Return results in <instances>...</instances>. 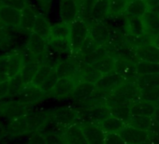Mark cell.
<instances>
[{
    "label": "cell",
    "mask_w": 159,
    "mask_h": 144,
    "mask_svg": "<svg viewBox=\"0 0 159 144\" xmlns=\"http://www.w3.org/2000/svg\"><path fill=\"white\" fill-rule=\"evenodd\" d=\"M48 120V110H32L25 115L8 121L6 127L10 137H19L40 132Z\"/></svg>",
    "instance_id": "obj_1"
},
{
    "label": "cell",
    "mask_w": 159,
    "mask_h": 144,
    "mask_svg": "<svg viewBox=\"0 0 159 144\" xmlns=\"http://www.w3.org/2000/svg\"><path fill=\"white\" fill-rule=\"evenodd\" d=\"M139 89L137 83L125 81L120 86H118L113 92H111L107 98V105L111 107L116 104L129 103L138 99Z\"/></svg>",
    "instance_id": "obj_2"
},
{
    "label": "cell",
    "mask_w": 159,
    "mask_h": 144,
    "mask_svg": "<svg viewBox=\"0 0 159 144\" xmlns=\"http://www.w3.org/2000/svg\"><path fill=\"white\" fill-rule=\"evenodd\" d=\"M48 120L65 132L67 127L78 124L79 111L73 106L50 110H48Z\"/></svg>",
    "instance_id": "obj_3"
},
{
    "label": "cell",
    "mask_w": 159,
    "mask_h": 144,
    "mask_svg": "<svg viewBox=\"0 0 159 144\" xmlns=\"http://www.w3.org/2000/svg\"><path fill=\"white\" fill-rule=\"evenodd\" d=\"M49 47V39L35 33H31L28 36L25 43L26 55L29 56L28 61H36L42 64L43 56Z\"/></svg>",
    "instance_id": "obj_4"
},
{
    "label": "cell",
    "mask_w": 159,
    "mask_h": 144,
    "mask_svg": "<svg viewBox=\"0 0 159 144\" xmlns=\"http://www.w3.org/2000/svg\"><path fill=\"white\" fill-rule=\"evenodd\" d=\"M33 107L18 99L0 101V118L8 121L21 117L32 111Z\"/></svg>",
    "instance_id": "obj_5"
},
{
    "label": "cell",
    "mask_w": 159,
    "mask_h": 144,
    "mask_svg": "<svg viewBox=\"0 0 159 144\" xmlns=\"http://www.w3.org/2000/svg\"><path fill=\"white\" fill-rule=\"evenodd\" d=\"M89 35H90L89 25L85 21L82 19H78L70 25L69 40L72 46L73 54L78 52L80 47L86 40Z\"/></svg>",
    "instance_id": "obj_6"
},
{
    "label": "cell",
    "mask_w": 159,
    "mask_h": 144,
    "mask_svg": "<svg viewBox=\"0 0 159 144\" xmlns=\"http://www.w3.org/2000/svg\"><path fill=\"white\" fill-rule=\"evenodd\" d=\"M78 111H79L78 124H84L89 122L99 124L101 121L111 116L110 107L106 104L99 105L84 110H78Z\"/></svg>",
    "instance_id": "obj_7"
},
{
    "label": "cell",
    "mask_w": 159,
    "mask_h": 144,
    "mask_svg": "<svg viewBox=\"0 0 159 144\" xmlns=\"http://www.w3.org/2000/svg\"><path fill=\"white\" fill-rule=\"evenodd\" d=\"M47 97H49V96L41 87H39V86H36L33 84H29V85L25 86L22 90V92L15 97H16V99H18L27 105L34 107L35 105L42 102Z\"/></svg>",
    "instance_id": "obj_8"
},
{
    "label": "cell",
    "mask_w": 159,
    "mask_h": 144,
    "mask_svg": "<svg viewBox=\"0 0 159 144\" xmlns=\"http://www.w3.org/2000/svg\"><path fill=\"white\" fill-rule=\"evenodd\" d=\"M82 61L74 54L70 57L62 60L55 67V72L59 79L61 78H75L78 74Z\"/></svg>",
    "instance_id": "obj_9"
},
{
    "label": "cell",
    "mask_w": 159,
    "mask_h": 144,
    "mask_svg": "<svg viewBox=\"0 0 159 144\" xmlns=\"http://www.w3.org/2000/svg\"><path fill=\"white\" fill-rule=\"evenodd\" d=\"M10 64L8 70V80H13L20 75L25 65L28 61L26 59V53L19 49L10 52Z\"/></svg>",
    "instance_id": "obj_10"
},
{
    "label": "cell",
    "mask_w": 159,
    "mask_h": 144,
    "mask_svg": "<svg viewBox=\"0 0 159 144\" xmlns=\"http://www.w3.org/2000/svg\"><path fill=\"white\" fill-rule=\"evenodd\" d=\"M22 18V11L0 5V24L6 27L18 29Z\"/></svg>",
    "instance_id": "obj_11"
},
{
    "label": "cell",
    "mask_w": 159,
    "mask_h": 144,
    "mask_svg": "<svg viewBox=\"0 0 159 144\" xmlns=\"http://www.w3.org/2000/svg\"><path fill=\"white\" fill-rule=\"evenodd\" d=\"M80 16V8L78 0H61L60 1V18L62 22L71 25Z\"/></svg>",
    "instance_id": "obj_12"
},
{
    "label": "cell",
    "mask_w": 159,
    "mask_h": 144,
    "mask_svg": "<svg viewBox=\"0 0 159 144\" xmlns=\"http://www.w3.org/2000/svg\"><path fill=\"white\" fill-rule=\"evenodd\" d=\"M80 124L82 126L88 144H105L106 133L102 130L99 124L89 122Z\"/></svg>",
    "instance_id": "obj_13"
},
{
    "label": "cell",
    "mask_w": 159,
    "mask_h": 144,
    "mask_svg": "<svg viewBox=\"0 0 159 144\" xmlns=\"http://www.w3.org/2000/svg\"><path fill=\"white\" fill-rule=\"evenodd\" d=\"M86 23L89 25L90 36L99 46H104L111 40L110 30L105 22L89 21Z\"/></svg>",
    "instance_id": "obj_14"
},
{
    "label": "cell",
    "mask_w": 159,
    "mask_h": 144,
    "mask_svg": "<svg viewBox=\"0 0 159 144\" xmlns=\"http://www.w3.org/2000/svg\"><path fill=\"white\" fill-rule=\"evenodd\" d=\"M78 83L74 78H61L57 81L50 96L55 98L70 97Z\"/></svg>",
    "instance_id": "obj_15"
},
{
    "label": "cell",
    "mask_w": 159,
    "mask_h": 144,
    "mask_svg": "<svg viewBox=\"0 0 159 144\" xmlns=\"http://www.w3.org/2000/svg\"><path fill=\"white\" fill-rule=\"evenodd\" d=\"M114 71L119 75H121L125 81L137 83V79L139 77L136 64L132 61L119 58L115 62V69Z\"/></svg>",
    "instance_id": "obj_16"
},
{
    "label": "cell",
    "mask_w": 159,
    "mask_h": 144,
    "mask_svg": "<svg viewBox=\"0 0 159 144\" xmlns=\"http://www.w3.org/2000/svg\"><path fill=\"white\" fill-rule=\"evenodd\" d=\"M119 134L126 142V144H145L148 142L149 133L147 131L139 130L126 124Z\"/></svg>",
    "instance_id": "obj_17"
},
{
    "label": "cell",
    "mask_w": 159,
    "mask_h": 144,
    "mask_svg": "<svg viewBox=\"0 0 159 144\" xmlns=\"http://www.w3.org/2000/svg\"><path fill=\"white\" fill-rule=\"evenodd\" d=\"M124 82H125L124 78L118 73H116L115 71H113L109 74L103 75L102 78L96 83V85L99 91L107 95H110Z\"/></svg>",
    "instance_id": "obj_18"
},
{
    "label": "cell",
    "mask_w": 159,
    "mask_h": 144,
    "mask_svg": "<svg viewBox=\"0 0 159 144\" xmlns=\"http://www.w3.org/2000/svg\"><path fill=\"white\" fill-rule=\"evenodd\" d=\"M38 14L39 12L36 11V9L32 5L28 4L22 11V18H21V23H20L18 30L29 36L33 31Z\"/></svg>",
    "instance_id": "obj_19"
},
{
    "label": "cell",
    "mask_w": 159,
    "mask_h": 144,
    "mask_svg": "<svg viewBox=\"0 0 159 144\" xmlns=\"http://www.w3.org/2000/svg\"><path fill=\"white\" fill-rule=\"evenodd\" d=\"M102 76L103 74L95 66L82 62L78 74L74 79H76L78 83L85 82V83H91L96 84L102 78Z\"/></svg>",
    "instance_id": "obj_20"
},
{
    "label": "cell",
    "mask_w": 159,
    "mask_h": 144,
    "mask_svg": "<svg viewBox=\"0 0 159 144\" xmlns=\"http://www.w3.org/2000/svg\"><path fill=\"white\" fill-rule=\"evenodd\" d=\"M63 137L66 144H88L80 124L67 127L63 133Z\"/></svg>",
    "instance_id": "obj_21"
},
{
    "label": "cell",
    "mask_w": 159,
    "mask_h": 144,
    "mask_svg": "<svg viewBox=\"0 0 159 144\" xmlns=\"http://www.w3.org/2000/svg\"><path fill=\"white\" fill-rule=\"evenodd\" d=\"M137 55L139 60L159 64V49L152 42L138 48Z\"/></svg>",
    "instance_id": "obj_22"
},
{
    "label": "cell",
    "mask_w": 159,
    "mask_h": 144,
    "mask_svg": "<svg viewBox=\"0 0 159 144\" xmlns=\"http://www.w3.org/2000/svg\"><path fill=\"white\" fill-rule=\"evenodd\" d=\"M98 91V87L95 83L81 82L76 86L71 97L75 100H83L91 97Z\"/></svg>",
    "instance_id": "obj_23"
},
{
    "label": "cell",
    "mask_w": 159,
    "mask_h": 144,
    "mask_svg": "<svg viewBox=\"0 0 159 144\" xmlns=\"http://www.w3.org/2000/svg\"><path fill=\"white\" fill-rule=\"evenodd\" d=\"M130 110L132 115L152 117L156 110V105L141 100H135L130 104Z\"/></svg>",
    "instance_id": "obj_24"
},
{
    "label": "cell",
    "mask_w": 159,
    "mask_h": 144,
    "mask_svg": "<svg viewBox=\"0 0 159 144\" xmlns=\"http://www.w3.org/2000/svg\"><path fill=\"white\" fill-rule=\"evenodd\" d=\"M109 16H110V0H98V2L93 8L91 19L89 21L104 22Z\"/></svg>",
    "instance_id": "obj_25"
},
{
    "label": "cell",
    "mask_w": 159,
    "mask_h": 144,
    "mask_svg": "<svg viewBox=\"0 0 159 144\" xmlns=\"http://www.w3.org/2000/svg\"><path fill=\"white\" fill-rule=\"evenodd\" d=\"M145 31L151 36L159 34V14L151 11H147L146 13L141 17Z\"/></svg>",
    "instance_id": "obj_26"
},
{
    "label": "cell",
    "mask_w": 159,
    "mask_h": 144,
    "mask_svg": "<svg viewBox=\"0 0 159 144\" xmlns=\"http://www.w3.org/2000/svg\"><path fill=\"white\" fill-rule=\"evenodd\" d=\"M126 33L130 36L139 37L146 33L141 17L126 15Z\"/></svg>",
    "instance_id": "obj_27"
},
{
    "label": "cell",
    "mask_w": 159,
    "mask_h": 144,
    "mask_svg": "<svg viewBox=\"0 0 159 144\" xmlns=\"http://www.w3.org/2000/svg\"><path fill=\"white\" fill-rule=\"evenodd\" d=\"M40 63L36 61H27L25 65L22 72L20 73L19 77L25 86H27L32 83V81L37 73L39 67L40 66Z\"/></svg>",
    "instance_id": "obj_28"
},
{
    "label": "cell",
    "mask_w": 159,
    "mask_h": 144,
    "mask_svg": "<svg viewBox=\"0 0 159 144\" xmlns=\"http://www.w3.org/2000/svg\"><path fill=\"white\" fill-rule=\"evenodd\" d=\"M70 36V25L60 22L52 25L50 35L48 39H69Z\"/></svg>",
    "instance_id": "obj_29"
},
{
    "label": "cell",
    "mask_w": 159,
    "mask_h": 144,
    "mask_svg": "<svg viewBox=\"0 0 159 144\" xmlns=\"http://www.w3.org/2000/svg\"><path fill=\"white\" fill-rule=\"evenodd\" d=\"M99 125L106 134H109V133H119L126 125V124L124 121L111 115L110 117L101 121L99 123Z\"/></svg>",
    "instance_id": "obj_30"
},
{
    "label": "cell",
    "mask_w": 159,
    "mask_h": 144,
    "mask_svg": "<svg viewBox=\"0 0 159 144\" xmlns=\"http://www.w3.org/2000/svg\"><path fill=\"white\" fill-rule=\"evenodd\" d=\"M115 62L116 60H114L113 58L109 56L107 53H105L102 56H100L98 59H97L92 64V65L95 66L98 71H100L103 75H106L114 71Z\"/></svg>",
    "instance_id": "obj_31"
},
{
    "label": "cell",
    "mask_w": 159,
    "mask_h": 144,
    "mask_svg": "<svg viewBox=\"0 0 159 144\" xmlns=\"http://www.w3.org/2000/svg\"><path fill=\"white\" fill-rule=\"evenodd\" d=\"M153 118L149 116H139V115H132L126 124L135 127L139 130L149 132L153 124Z\"/></svg>",
    "instance_id": "obj_32"
},
{
    "label": "cell",
    "mask_w": 159,
    "mask_h": 144,
    "mask_svg": "<svg viewBox=\"0 0 159 144\" xmlns=\"http://www.w3.org/2000/svg\"><path fill=\"white\" fill-rule=\"evenodd\" d=\"M148 11V6L145 0H130L125 11V15L142 17Z\"/></svg>",
    "instance_id": "obj_33"
},
{
    "label": "cell",
    "mask_w": 159,
    "mask_h": 144,
    "mask_svg": "<svg viewBox=\"0 0 159 144\" xmlns=\"http://www.w3.org/2000/svg\"><path fill=\"white\" fill-rule=\"evenodd\" d=\"M110 110H111V116H114V117L124 121L125 124H127V122L129 121V119L132 116L129 103L116 104V105L110 107Z\"/></svg>",
    "instance_id": "obj_34"
},
{
    "label": "cell",
    "mask_w": 159,
    "mask_h": 144,
    "mask_svg": "<svg viewBox=\"0 0 159 144\" xmlns=\"http://www.w3.org/2000/svg\"><path fill=\"white\" fill-rule=\"evenodd\" d=\"M101 46H99L94 39L93 38L89 35V37L86 38V40L82 44V46L80 47V49L78 50V52L76 53H74L75 56H77L80 60L92 54L93 52H95L97 50H98Z\"/></svg>",
    "instance_id": "obj_35"
},
{
    "label": "cell",
    "mask_w": 159,
    "mask_h": 144,
    "mask_svg": "<svg viewBox=\"0 0 159 144\" xmlns=\"http://www.w3.org/2000/svg\"><path fill=\"white\" fill-rule=\"evenodd\" d=\"M49 46L61 55H73V50L69 39H49Z\"/></svg>",
    "instance_id": "obj_36"
},
{
    "label": "cell",
    "mask_w": 159,
    "mask_h": 144,
    "mask_svg": "<svg viewBox=\"0 0 159 144\" xmlns=\"http://www.w3.org/2000/svg\"><path fill=\"white\" fill-rule=\"evenodd\" d=\"M51 27H52V25L50 24L49 20L43 14L39 13L32 32L48 38L50 35Z\"/></svg>",
    "instance_id": "obj_37"
},
{
    "label": "cell",
    "mask_w": 159,
    "mask_h": 144,
    "mask_svg": "<svg viewBox=\"0 0 159 144\" xmlns=\"http://www.w3.org/2000/svg\"><path fill=\"white\" fill-rule=\"evenodd\" d=\"M137 84L139 89L159 87V72L153 74L139 75L137 79Z\"/></svg>",
    "instance_id": "obj_38"
},
{
    "label": "cell",
    "mask_w": 159,
    "mask_h": 144,
    "mask_svg": "<svg viewBox=\"0 0 159 144\" xmlns=\"http://www.w3.org/2000/svg\"><path fill=\"white\" fill-rule=\"evenodd\" d=\"M137 100H141V101L152 103L154 105H158L159 104V87L140 89L139 92Z\"/></svg>",
    "instance_id": "obj_39"
},
{
    "label": "cell",
    "mask_w": 159,
    "mask_h": 144,
    "mask_svg": "<svg viewBox=\"0 0 159 144\" xmlns=\"http://www.w3.org/2000/svg\"><path fill=\"white\" fill-rule=\"evenodd\" d=\"M52 69H53L52 66H51L47 64H41L37 71V73H36L31 84L41 87L42 84L46 82V80L50 76Z\"/></svg>",
    "instance_id": "obj_40"
},
{
    "label": "cell",
    "mask_w": 159,
    "mask_h": 144,
    "mask_svg": "<svg viewBox=\"0 0 159 144\" xmlns=\"http://www.w3.org/2000/svg\"><path fill=\"white\" fill-rule=\"evenodd\" d=\"M80 8V16L79 19H82L85 22H88L91 19V14L94 6L98 2V0H78Z\"/></svg>",
    "instance_id": "obj_41"
},
{
    "label": "cell",
    "mask_w": 159,
    "mask_h": 144,
    "mask_svg": "<svg viewBox=\"0 0 159 144\" xmlns=\"http://www.w3.org/2000/svg\"><path fill=\"white\" fill-rule=\"evenodd\" d=\"M138 75H147V74H153L159 72V64L147 62L143 60H139L136 63Z\"/></svg>",
    "instance_id": "obj_42"
},
{
    "label": "cell",
    "mask_w": 159,
    "mask_h": 144,
    "mask_svg": "<svg viewBox=\"0 0 159 144\" xmlns=\"http://www.w3.org/2000/svg\"><path fill=\"white\" fill-rule=\"evenodd\" d=\"M130 0H110V16L125 13Z\"/></svg>",
    "instance_id": "obj_43"
},
{
    "label": "cell",
    "mask_w": 159,
    "mask_h": 144,
    "mask_svg": "<svg viewBox=\"0 0 159 144\" xmlns=\"http://www.w3.org/2000/svg\"><path fill=\"white\" fill-rule=\"evenodd\" d=\"M10 56H11L10 52H6L2 55H0V79L3 81L8 80Z\"/></svg>",
    "instance_id": "obj_44"
},
{
    "label": "cell",
    "mask_w": 159,
    "mask_h": 144,
    "mask_svg": "<svg viewBox=\"0 0 159 144\" xmlns=\"http://www.w3.org/2000/svg\"><path fill=\"white\" fill-rule=\"evenodd\" d=\"M58 80H59V78H58V76H57V74H56L55 69L53 68L52 71L51 72L50 76H49L48 79L46 80V82H45V83L42 84V86H41V88L47 93L48 96L51 95V93H52V91L53 87L55 86V84H56V83H57Z\"/></svg>",
    "instance_id": "obj_45"
},
{
    "label": "cell",
    "mask_w": 159,
    "mask_h": 144,
    "mask_svg": "<svg viewBox=\"0 0 159 144\" xmlns=\"http://www.w3.org/2000/svg\"><path fill=\"white\" fill-rule=\"evenodd\" d=\"M11 95V80L0 81V101H2Z\"/></svg>",
    "instance_id": "obj_46"
},
{
    "label": "cell",
    "mask_w": 159,
    "mask_h": 144,
    "mask_svg": "<svg viewBox=\"0 0 159 144\" xmlns=\"http://www.w3.org/2000/svg\"><path fill=\"white\" fill-rule=\"evenodd\" d=\"M0 5L23 11L28 5V2L27 0H0Z\"/></svg>",
    "instance_id": "obj_47"
},
{
    "label": "cell",
    "mask_w": 159,
    "mask_h": 144,
    "mask_svg": "<svg viewBox=\"0 0 159 144\" xmlns=\"http://www.w3.org/2000/svg\"><path fill=\"white\" fill-rule=\"evenodd\" d=\"M46 144H66L63 134L60 133H47L43 134Z\"/></svg>",
    "instance_id": "obj_48"
},
{
    "label": "cell",
    "mask_w": 159,
    "mask_h": 144,
    "mask_svg": "<svg viewBox=\"0 0 159 144\" xmlns=\"http://www.w3.org/2000/svg\"><path fill=\"white\" fill-rule=\"evenodd\" d=\"M11 34L7 27L4 25L0 26V48H7L11 44Z\"/></svg>",
    "instance_id": "obj_49"
},
{
    "label": "cell",
    "mask_w": 159,
    "mask_h": 144,
    "mask_svg": "<svg viewBox=\"0 0 159 144\" xmlns=\"http://www.w3.org/2000/svg\"><path fill=\"white\" fill-rule=\"evenodd\" d=\"M105 144H126V142L119 133H109L106 134Z\"/></svg>",
    "instance_id": "obj_50"
},
{
    "label": "cell",
    "mask_w": 159,
    "mask_h": 144,
    "mask_svg": "<svg viewBox=\"0 0 159 144\" xmlns=\"http://www.w3.org/2000/svg\"><path fill=\"white\" fill-rule=\"evenodd\" d=\"M25 144H46L44 135L41 132H36L30 135Z\"/></svg>",
    "instance_id": "obj_51"
},
{
    "label": "cell",
    "mask_w": 159,
    "mask_h": 144,
    "mask_svg": "<svg viewBox=\"0 0 159 144\" xmlns=\"http://www.w3.org/2000/svg\"><path fill=\"white\" fill-rule=\"evenodd\" d=\"M148 10L159 14V0H145Z\"/></svg>",
    "instance_id": "obj_52"
},
{
    "label": "cell",
    "mask_w": 159,
    "mask_h": 144,
    "mask_svg": "<svg viewBox=\"0 0 159 144\" xmlns=\"http://www.w3.org/2000/svg\"><path fill=\"white\" fill-rule=\"evenodd\" d=\"M8 131H7V127L6 125H4L2 124V122L0 121V141L4 140L6 137H8Z\"/></svg>",
    "instance_id": "obj_53"
},
{
    "label": "cell",
    "mask_w": 159,
    "mask_h": 144,
    "mask_svg": "<svg viewBox=\"0 0 159 144\" xmlns=\"http://www.w3.org/2000/svg\"><path fill=\"white\" fill-rule=\"evenodd\" d=\"M152 43L154 44L159 49V34L152 36Z\"/></svg>",
    "instance_id": "obj_54"
},
{
    "label": "cell",
    "mask_w": 159,
    "mask_h": 144,
    "mask_svg": "<svg viewBox=\"0 0 159 144\" xmlns=\"http://www.w3.org/2000/svg\"><path fill=\"white\" fill-rule=\"evenodd\" d=\"M152 118L157 124H159V104L156 105V110H155V112H154Z\"/></svg>",
    "instance_id": "obj_55"
},
{
    "label": "cell",
    "mask_w": 159,
    "mask_h": 144,
    "mask_svg": "<svg viewBox=\"0 0 159 144\" xmlns=\"http://www.w3.org/2000/svg\"><path fill=\"white\" fill-rule=\"evenodd\" d=\"M38 1L41 4V6H43L44 8H47V7H49L51 0H38Z\"/></svg>",
    "instance_id": "obj_56"
},
{
    "label": "cell",
    "mask_w": 159,
    "mask_h": 144,
    "mask_svg": "<svg viewBox=\"0 0 159 144\" xmlns=\"http://www.w3.org/2000/svg\"><path fill=\"white\" fill-rule=\"evenodd\" d=\"M147 144H157V143H153V142H149V141H148Z\"/></svg>",
    "instance_id": "obj_57"
},
{
    "label": "cell",
    "mask_w": 159,
    "mask_h": 144,
    "mask_svg": "<svg viewBox=\"0 0 159 144\" xmlns=\"http://www.w3.org/2000/svg\"><path fill=\"white\" fill-rule=\"evenodd\" d=\"M1 25H1V24H0V26H1Z\"/></svg>",
    "instance_id": "obj_58"
},
{
    "label": "cell",
    "mask_w": 159,
    "mask_h": 144,
    "mask_svg": "<svg viewBox=\"0 0 159 144\" xmlns=\"http://www.w3.org/2000/svg\"><path fill=\"white\" fill-rule=\"evenodd\" d=\"M0 81H3V80H1V79H0Z\"/></svg>",
    "instance_id": "obj_59"
}]
</instances>
